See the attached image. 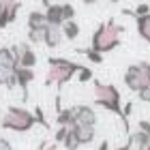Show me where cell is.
Here are the masks:
<instances>
[{
  "mask_svg": "<svg viewBox=\"0 0 150 150\" xmlns=\"http://www.w3.org/2000/svg\"><path fill=\"white\" fill-rule=\"evenodd\" d=\"M62 146H64V150H79V142L75 139V135L71 133V129H69V135H67L64 142H62Z\"/></svg>",
  "mask_w": 150,
  "mask_h": 150,
  "instance_id": "cell-22",
  "label": "cell"
},
{
  "mask_svg": "<svg viewBox=\"0 0 150 150\" xmlns=\"http://www.w3.org/2000/svg\"><path fill=\"white\" fill-rule=\"evenodd\" d=\"M137 129H139V131H144L146 135H150V120H139L137 122Z\"/></svg>",
  "mask_w": 150,
  "mask_h": 150,
  "instance_id": "cell-28",
  "label": "cell"
},
{
  "mask_svg": "<svg viewBox=\"0 0 150 150\" xmlns=\"http://www.w3.org/2000/svg\"><path fill=\"white\" fill-rule=\"evenodd\" d=\"M0 150H13V144L6 137H0Z\"/></svg>",
  "mask_w": 150,
  "mask_h": 150,
  "instance_id": "cell-29",
  "label": "cell"
},
{
  "mask_svg": "<svg viewBox=\"0 0 150 150\" xmlns=\"http://www.w3.org/2000/svg\"><path fill=\"white\" fill-rule=\"evenodd\" d=\"M0 86H4L6 90H15V88H17L15 71H4V69H0Z\"/></svg>",
  "mask_w": 150,
  "mask_h": 150,
  "instance_id": "cell-17",
  "label": "cell"
},
{
  "mask_svg": "<svg viewBox=\"0 0 150 150\" xmlns=\"http://www.w3.org/2000/svg\"><path fill=\"white\" fill-rule=\"evenodd\" d=\"M35 125H37L35 114L28 112L26 107H19V105H11L2 114V120H0V129L15 131V133H28Z\"/></svg>",
  "mask_w": 150,
  "mask_h": 150,
  "instance_id": "cell-4",
  "label": "cell"
},
{
  "mask_svg": "<svg viewBox=\"0 0 150 150\" xmlns=\"http://www.w3.org/2000/svg\"><path fill=\"white\" fill-rule=\"evenodd\" d=\"M84 64L79 62H73L69 58H62V56H50L47 58V73H45V86H58V90H62L64 84L77 75V71L81 69Z\"/></svg>",
  "mask_w": 150,
  "mask_h": 150,
  "instance_id": "cell-1",
  "label": "cell"
},
{
  "mask_svg": "<svg viewBox=\"0 0 150 150\" xmlns=\"http://www.w3.org/2000/svg\"><path fill=\"white\" fill-rule=\"evenodd\" d=\"M137 99L142 101V103H150V86L142 88V90L137 92Z\"/></svg>",
  "mask_w": 150,
  "mask_h": 150,
  "instance_id": "cell-26",
  "label": "cell"
},
{
  "mask_svg": "<svg viewBox=\"0 0 150 150\" xmlns=\"http://www.w3.org/2000/svg\"><path fill=\"white\" fill-rule=\"evenodd\" d=\"M99 150H110V142H107V139H103V142L99 144Z\"/></svg>",
  "mask_w": 150,
  "mask_h": 150,
  "instance_id": "cell-31",
  "label": "cell"
},
{
  "mask_svg": "<svg viewBox=\"0 0 150 150\" xmlns=\"http://www.w3.org/2000/svg\"><path fill=\"white\" fill-rule=\"evenodd\" d=\"M0 69H4V71H15L17 69V60L13 56L11 47H6V45L0 47Z\"/></svg>",
  "mask_w": 150,
  "mask_h": 150,
  "instance_id": "cell-12",
  "label": "cell"
},
{
  "mask_svg": "<svg viewBox=\"0 0 150 150\" xmlns=\"http://www.w3.org/2000/svg\"><path fill=\"white\" fill-rule=\"evenodd\" d=\"M37 150H58V144H56V142H41V144H39V148Z\"/></svg>",
  "mask_w": 150,
  "mask_h": 150,
  "instance_id": "cell-27",
  "label": "cell"
},
{
  "mask_svg": "<svg viewBox=\"0 0 150 150\" xmlns=\"http://www.w3.org/2000/svg\"><path fill=\"white\" fill-rule=\"evenodd\" d=\"M125 32V26L116 24V19L110 17L107 22H101L92 32V39H90V47L99 54H107V52H114L116 47L120 45V35Z\"/></svg>",
  "mask_w": 150,
  "mask_h": 150,
  "instance_id": "cell-2",
  "label": "cell"
},
{
  "mask_svg": "<svg viewBox=\"0 0 150 150\" xmlns=\"http://www.w3.org/2000/svg\"><path fill=\"white\" fill-rule=\"evenodd\" d=\"M62 37L67 39V41H75L79 37V32H81V28H79V24L75 22V19H69V22H64L62 26Z\"/></svg>",
  "mask_w": 150,
  "mask_h": 150,
  "instance_id": "cell-15",
  "label": "cell"
},
{
  "mask_svg": "<svg viewBox=\"0 0 150 150\" xmlns=\"http://www.w3.org/2000/svg\"><path fill=\"white\" fill-rule=\"evenodd\" d=\"M56 125L58 127H73V112L71 107H62L56 114Z\"/></svg>",
  "mask_w": 150,
  "mask_h": 150,
  "instance_id": "cell-19",
  "label": "cell"
},
{
  "mask_svg": "<svg viewBox=\"0 0 150 150\" xmlns=\"http://www.w3.org/2000/svg\"><path fill=\"white\" fill-rule=\"evenodd\" d=\"M75 54H79V56H86L92 64H101V62H103V54L94 52L92 47H77V50H75Z\"/></svg>",
  "mask_w": 150,
  "mask_h": 150,
  "instance_id": "cell-18",
  "label": "cell"
},
{
  "mask_svg": "<svg viewBox=\"0 0 150 150\" xmlns=\"http://www.w3.org/2000/svg\"><path fill=\"white\" fill-rule=\"evenodd\" d=\"M92 92H94V103L103 110L116 114L125 125V131L129 133V122L122 116V99H120V90L114 84H103L99 79H92Z\"/></svg>",
  "mask_w": 150,
  "mask_h": 150,
  "instance_id": "cell-3",
  "label": "cell"
},
{
  "mask_svg": "<svg viewBox=\"0 0 150 150\" xmlns=\"http://www.w3.org/2000/svg\"><path fill=\"white\" fill-rule=\"evenodd\" d=\"M43 13H45V19H47V24H50V26H62V24H64V17H62V4L52 2Z\"/></svg>",
  "mask_w": 150,
  "mask_h": 150,
  "instance_id": "cell-11",
  "label": "cell"
},
{
  "mask_svg": "<svg viewBox=\"0 0 150 150\" xmlns=\"http://www.w3.org/2000/svg\"><path fill=\"white\" fill-rule=\"evenodd\" d=\"M32 114H35V118H37V125H41V127H45V129H50V122L45 120V116H43V110H41L39 105L35 107V112H32Z\"/></svg>",
  "mask_w": 150,
  "mask_h": 150,
  "instance_id": "cell-25",
  "label": "cell"
},
{
  "mask_svg": "<svg viewBox=\"0 0 150 150\" xmlns=\"http://www.w3.org/2000/svg\"><path fill=\"white\" fill-rule=\"evenodd\" d=\"M62 17H64V22L75 19V6L71 2H62Z\"/></svg>",
  "mask_w": 150,
  "mask_h": 150,
  "instance_id": "cell-23",
  "label": "cell"
},
{
  "mask_svg": "<svg viewBox=\"0 0 150 150\" xmlns=\"http://www.w3.org/2000/svg\"><path fill=\"white\" fill-rule=\"evenodd\" d=\"M9 47H11L15 60H17V67H24V69H35L37 67V52L28 41H24V43H13Z\"/></svg>",
  "mask_w": 150,
  "mask_h": 150,
  "instance_id": "cell-6",
  "label": "cell"
},
{
  "mask_svg": "<svg viewBox=\"0 0 150 150\" xmlns=\"http://www.w3.org/2000/svg\"><path fill=\"white\" fill-rule=\"evenodd\" d=\"M94 75H92V69L90 67H81V69L77 71V81L79 84H86V81H92Z\"/></svg>",
  "mask_w": 150,
  "mask_h": 150,
  "instance_id": "cell-21",
  "label": "cell"
},
{
  "mask_svg": "<svg viewBox=\"0 0 150 150\" xmlns=\"http://www.w3.org/2000/svg\"><path fill=\"white\" fill-rule=\"evenodd\" d=\"M19 6H22V0H4V13H6V24H13L17 19Z\"/></svg>",
  "mask_w": 150,
  "mask_h": 150,
  "instance_id": "cell-16",
  "label": "cell"
},
{
  "mask_svg": "<svg viewBox=\"0 0 150 150\" xmlns=\"http://www.w3.org/2000/svg\"><path fill=\"white\" fill-rule=\"evenodd\" d=\"M110 2H120V0H110Z\"/></svg>",
  "mask_w": 150,
  "mask_h": 150,
  "instance_id": "cell-32",
  "label": "cell"
},
{
  "mask_svg": "<svg viewBox=\"0 0 150 150\" xmlns=\"http://www.w3.org/2000/svg\"><path fill=\"white\" fill-rule=\"evenodd\" d=\"M43 32L45 30H32V28H28V43L35 47V45H43Z\"/></svg>",
  "mask_w": 150,
  "mask_h": 150,
  "instance_id": "cell-20",
  "label": "cell"
},
{
  "mask_svg": "<svg viewBox=\"0 0 150 150\" xmlns=\"http://www.w3.org/2000/svg\"><path fill=\"white\" fill-rule=\"evenodd\" d=\"M15 79H17V88L22 90V99H28V86L35 81V69H24L17 67L15 69Z\"/></svg>",
  "mask_w": 150,
  "mask_h": 150,
  "instance_id": "cell-8",
  "label": "cell"
},
{
  "mask_svg": "<svg viewBox=\"0 0 150 150\" xmlns=\"http://www.w3.org/2000/svg\"><path fill=\"white\" fill-rule=\"evenodd\" d=\"M125 86L131 92H139L142 88L150 86V60H142V62L129 64L125 71Z\"/></svg>",
  "mask_w": 150,
  "mask_h": 150,
  "instance_id": "cell-5",
  "label": "cell"
},
{
  "mask_svg": "<svg viewBox=\"0 0 150 150\" xmlns=\"http://www.w3.org/2000/svg\"><path fill=\"white\" fill-rule=\"evenodd\" d=\"M71 133L75 135V139L79 142V146L92 144L94 137H97V129H94V127H86V125H73Z\"/></svg>",
  "mask_w": 150,
  "mask_h": 150,
  "instance_id": "cell-9",
  "label": "cell"
},
{
  "mask_svg": "<svg viewBox=\"0 0 150 150\" xmlns=\"http://www.w3.org/2000/svg\"><path fill=\"white\" fill-rule=\"evenodd\" d=\"M26 26L32 28V30H45V28H47L45 13H43V11H30V13H28V19H26Z\"/></svg>",
  "mask_w": 150,
  "mask_h": 150,
  "instance_id": "cell-13",
  "label": "cell"
},
{
  "mask_svg": "<svg viewBox=\"0 0 150 150\" xmlns=\"http://www.w3.org/2000/svg\"><path fill=\"white\" fill-rule=\"evenodd\" d=\"M135 26H137V35L150 45V13H148V15L135 17Z\"/></svg>",
  "mask_w": 150,
  "mask_h": 150,
  "instance_id": "cell-14",
  "label": "cell"
},
{
  "mask_svg": "<svg viewBox=\"0 0 150 150\" xmlns=\"http://www.w3.org/2000/svg\"><path fill=\"white\" fill-rule=\"evenodd\" d=\"M114 150H135V148H133V144H131V142H127L125 146H118V148H114Z\"/></svg>",
  "mask_w": 150,
  "mask_h": 150,
  "instance_id": "cell-30",
  "label": "cell"
},
{
  "mask_svg": "<svg viewBox=\"0 0 150 150\" xmlns=\"http://www.w3.org/2000/svg\"><path fill=\"white\" fill-rule=\"evenodd\" d=\"M69 129H71V127H58V131L54 133V142H56V144H62L64 137L69 135Z\"/></svg>",
  "mask_w": 150,
  "mask_h": 150,
  "instance_id": "cell-24",
  "label": "cell"
},
{
  "mask_svg": "<svg viewBox=\"0 0 150 150\" xmlns=\"http://www.w3.org/2000/svg\"><path fill=\"white\" fill-rule=\"evenodd\" d=\"M73 125H86V127H97V112L90 105H73Z\"/></svg>",
  "mask_w": 150,
  "mask_h": 150,
  "instance_id": "cell-7",
  "label": "cell"
},
{
  "mask_svg": "<svg viewBox=\"0 0 150 150\" xmlns=\"http://www.w3.org/2000/svg\"><path fill=\"white\" fill-rule=\"evenodd\" d=\"M0 120H2V114H0Z\"/></svg>",
  "mask_w": 150,
  "mask_h": 150,
  "instance_id": "cell-33",
  "label": "cell"
},
{
  "mask_svg": "<svg viewBox=\"0 0 150 150\" xmlns=\"http://www.w3.org/2000/svg\"><path fill=\"white\" fill-rule=\"evenodd\" d=\"M62 41H64L62 28H60V26H50V24H47V28H45V32H43V45L50 47V50H56Z\"/></svg>",
  "mask_w": 150,
  "mask_h": 150,
  "instance_id": "cell-10",
  "label": "cell"
}]
</instances>
